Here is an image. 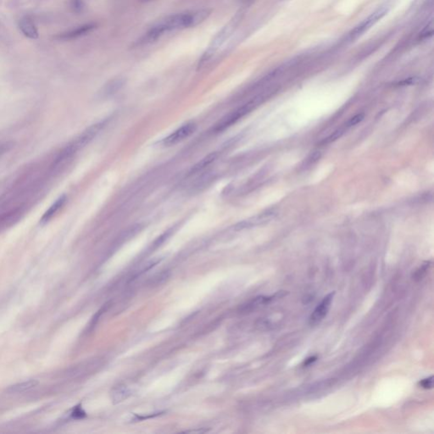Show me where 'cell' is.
Here are the masks:
<instances>
[{"mask_svg":"<svg viewBox=\"0 0 434 434\" xmlns=\"http://www.w3.org/2000/svg\"><path fill=\"white\" fill-rule=\"evenodd\" d=\"M124 84H125V80L123 78L118 77V78L113 79L104 85V87L101 91V95L103 97H109V96L114 95L119 90H121V88L123 87Z\"/></svg>","mask_w":434,"mask_h":434,"instance_id":"cell-12","label":"cell"},{"mask_svg":"<svg viewBox=\"0 0 434 434\" xmlns=\"http://www.w3.org/2000/svg\"><path fill=\"white\" fill-rule=\"evenodd\" d=\"M104 125H105V122H100L89 127L88 128L86 129L79 136L78 138H77L76 140L73 141L72 143H71L72 147L74 148L77 151L81 148L86 146L87 144H89L91 141L93 140L96 137V135L102 130Z\"/></svg>","mask_w":434,"mask_h":434,"instance_id":"cell-6","label":"cell"},{"mask_svg":"<svg viewBox=\"0 0 434 434\" xmlns=\"http://www.w3.org/2000/svg\"><path fill=\"white\" fill-rule=\"evenodd\" d=\"M86 416V412L82 409L81 406H76L72 412V417L74 419L83 418Z\"/></svg>","mask_w":434,"mask_h":434,"instance_id":"cell-18","label":"cell"},{"mask_svg":"<svg viewBox=\"0 0 434 434\" xmlns=\"http://www.w3.org/2000/svg\"><path fill=\"white\" fill-rule=\"evenodd\" d=\"M363 118H364V115L363 114H359V115H356V116H354L352 118L350 119V121L348 122L347 123V127L348 128H350V127H352V126L356 125V124H358L359 122H361L362 121Z\"/></svg>","mask_w":434,"mask_h":434,"instance_id":"cell-20","label":"cell"},{"mask_svg":"<svg viewBox=\"0 0 434 434\" xmlns=\"http://www.w3.org/2000/svg\"><path fill=\"white\" fill-rule=\"evenodd\" d=\"M387 11H388V7L382 6L376 10L375 12L372 13L371 16L364 20L360 24L356 26V27L350 31L347 37L348 42H353L354 40L359 38L365 31L371 28V26L374 25L376 22H378L379 20L382 19L387 14Z\"/></svg>","mask_w":434,"mask_h":434,"instance_id":"cell-4","label":"cell"},{"mask_svg":"<svg viewBox=\"0 0 434 434\" xmlns=\"http://www.w3.org/2000/svg\"><path fill=\"white\" fill-rule=\"evenodd\" d=\"M433 379H434L433 376L428 378H425L422 381L419 382V386L424 389H431L433 388V382H434Z\"/></svg>","mask_w":434,"mask_h":434,"instance_id":"cell-19","label":"cell"},{"mask_svg":"<svg viewBox=\"0 0 434 434\" xmlns=\"http://www.w3.org/2000/svg\"><path fill=\"white\" fill-rule=\"evenodd\" d=\"M39 384V382L38 380H28V381L22 382L16 384L11 385L10 387L6 388L7 394H20V393H24L26 391L31 390L32 388H35Z\"/></svg>","mask_w":434,"mask_h":434,"instance_id":"cell-11","label":"cell"},{"mask_svg":"<svg viewBox=\"0 0 434 434\" xmlns=\"http://www.w3.org/2000/svg\"><path fill=\"white\" fill-rule=\"evenodd\" d=\"M211 13L212 10L210 9H200L178 13L167 16L157 23L156 26L165 35L169 31L195 27L208 19Z\"/></svg>","mask_w":434,"mask_h":434,"instance_id":"cell-1","label":"cell"},{"mask_svg":"<svg viewBox=\"0 0 434 434\" xmlns=\"http://www.w3.org/2000/svg\"><path fill=\"white\" fill-rule=\"evenodd\" d=\"M159 261H160V259L154 258V259H150V260H148L146 262L141 264L140 266H138V268L135 270L133 274H132V278H131V279H134V278H137L139 276L143 275L144 273L148 272L149 270L155 266L157 263H159Z\"/></svg>","mask_w":434,"mask_h":434,"instance_id":"cell-16","label":"cell"},{"mask_svg":"<svg viewBox=\"0 0 434 434\" xmlns=\"http://www.w3.org/2000/svg\"><path fill=\"white\" fill-rule=\"evenodd\" d=\"M72 6L76 11H80L82 9V3L80 0H73Z\"/></svg>","mask_w":434,"mask_h":434,"instance_id":"cell-22","label":"cell"},{"mask_svg":"<svg viewBox=\"0 0 434 434\" xmlns=\"http://www.w3.org/2000/svg\"><path fill=\"white\" fill-rule=\"evenodd\" d=\"M335 293H330L322 300V302L316 306V309L313 311L311 316L309 317V324L311 326L317 325L322 322L325 316L328 315L329 309L331 308V305L333 300V296Z\"/></svg>","mask_w":434,"mask_h":434,"instance_id":"cell-7","label":"cell"},{"mask_svg":"<svg viewBox=\"0 0 434 434\" xmlns=\"http://www.w3.org/2000/svg\"><path fill=\"white\" fill-rule=\"evenodd\" d=\"M430 266V262H426L425 264H423L420 268L415 272V275H414V279L415 280H421L422 279V278L426 275V273L428 272V267Z\"/></svg>","mask_w":434,"mask_h":434,"instance_id":"cell-17","label":"cell"},{"mask_svg":"<svg viewBox=\"0 0 434 434\" xmlns=\"http://www.w3.org/2000/svg\"><path fill=\"white\" fill-rule=\"evenodd\" d=\"M275 216V214L272 212L265 213V214H260L259 216H255L252 219H250L249 221L240 223L241 228H248V227H253V226L259 225L262 224L265 222H269L271 219L273 218V216Z\"/></svg>","mask_w":434,"mask_h":434,"instance_id":"cell-15","label":"cell"},{"mask_svg":"<svg viewBox=\"0 0 434 434\" xmlns=\"http://www.w3.org/2000/svg\"><path fill=\"white\" fill-rule=\"evenodd\" d=\"M316 359H317V357L316 356H312V357H309L308 359H306V361L304 363V365H309L311 363L315 362L316 361Z\"/></svg>","mask_w":434,"mask_h":434,"instance_id":"cell-23","label":"cell"},{"mask_svg":"<svg viewBox=\"0 0 434 434\" xmlns=\"http://www.w3.org/2000/svg\"><path fill=\"white\" fill-rule=\"evenodd\" d=\"M131 394V390L126 385H119L117 387H114L111 391V400L113 403H121L122 401L127 400Z\"/></svg>","mask_w":434,"mask_h":434,"instance_id":"cell-13","label":"cell"},{"mask_svg":"<svg viewBox=\"0 0 434 434\" xmlns=\"http://www.w3.org/2000/svg\"><path fill=\"white\" fill-rule=\"evenodd\" d=\"M207 430H201V429H199V430H189V431H186L185 433H188V434H204V433H206Z\"/></svg>","mask_w":434,"mask_h":434,"instance_id":"cell-24","label":"cell"},{"mask_svg":"<svg viewBox=\"0 0 434 434\" xmlns=\"http://www.w3.org/2000/svg\"><path fill=\"white\" fill-rule=\"evenodd\" d=\"M259 100V99L258 98V99L254 100L253 101H250V103H246L240 108L235 109L234 111H232L230 114H228V116L223 117L214 128L215 132H221V131L228 128L229 127H231V125H233L239 119L245 116L247 113L250 112V110L255 106V104L258 103Z\"/></svg>","mask_w":434,"mask_h":434,"instance_id":"cell-3","label":"cell"},{"mask_svg":"<svg viewBox=\"0 0 434 434\" xmlns=\"http://www.w3.org/2000/svg\"><path fill=\"white\" fill-rule=\"evenodd\" d=\"M240 13H237L236 16H233L228 23H227L220 31L216 33V36L213 38L206 50L204 51L203 55L200 59L198 63V69H202L204 66H206L207 63L209 62L212 57L216 54L218 50L225 44L226 42L231 38V35L233 34L235 30L237 28L238 23L240 22Z\"/></svg>","mask_w":434,"mask_h":434,"instance_id":"cell-2","label":"cell"},{"mask_svg":"<svg viewBox=\"0 0 434 434\" xmlns=\"http://www.w3.org/2000/svg\"><path fill=\"white\" fill-rule=\"evenodd\" d=\"M96 28V25L94 23H88L84 25L80 26L76 28L72 29L70 31L64 32L59 35L58 38L62 40H73L77 38H81L82 36L90 33L91 31H94Z\"/></svg>","mask_w":434,"mask_h":434,"instance_id":"cell-8","label":"cell"},{"mask_svg":"<svg viewBox=\"0 0 434 434\" xmlns=\"http://www.w3.org/2000/svg\"><path fill=\"white\" fill-rule=\"evenodd\" d=\"M218 156L219 153L217 152H213V153H209V155H207L204 159H201L193 168L191 169L190 172H189L190 175H194V174L202 172L204 169H205L207 166L211 165L218 158Z\"/></svg>","mask_w":434,"mask_h":434,"instance_id":"cell-14","label":"cell"},{"mask_svg":"<svg viewBox=\"0 0 434 434\" xmlns=\"http://www.w3.org/2000/svg\"><path fill=\"white\" fill-rule=\"evenodd\" d=\"M66 196L65 194H63L62 196L58 199L50 207V209H48L46 212L44 213V216H42L40 220L41 224H45L48 222H50L51 219L53 218V216H55L59 209H61L64 204L66 203Z\"/></svg>","mask_w":434,"mask_h":434,"instance_id":"cell-9","label":"cell"},{"mask_svg":"<svg viewBox=\"0 0 434 434\" xmlns=\"http://www.w3.org/2000/svg\"><path fill=\"white\" fill-rule=\"evenodd\" d=\"M196 128L197 126L195 124V122H188L173 131L169 135L168 137H166L163 141V144L166 146H172L178 144V143L185 140L186 138H188L189 136L193 134L194 131H196Z\"/></svg>","mask_w":434,"mask_h":434,"instance_id":"cell-5","label":"cell"},{"mask_svg":"<svg viewBox=\"0 0 434 434\" xmlns=\"http://www.w3.org/2000/svg\"><path fill=\"white\" fill-rule=\"evenodd\" d=\"M144 1H150V0H144Z\"/></svg>","mask_w":434,"mask_h":434,"instance_id":"cell-25","label":"cell"},{"mask_svg":"<svg viewBox=\"0 0 434 434\" xmlns=\"http://www.w3.org/2000/svg\"><path fill=\"white\" fill-rule=\"evenodd\" d=\"M13 145H14L13 143H10V142L0 144V156L3 155V153H7L8 151H10L11 148L13 147Z\"/></svg>","mask_w":434,"mask_h":434,"instance_id":"cell-21","label":"cell"},{"mask_svg":"<svg viewBox=\"0 0 434 434\" xmlns=\"http://www.w3.org/2000/svg\"><path fill=\"white\" fill-rule=\"evenodd\" d=\"M19 27L26 37L31 39H37L38 38V29L36 28L34 23L28 17H23L20 20Z\"/></svg>","mask_w":434,"mask_h":434,"instance_id":"cell-10","label":"cell"}]
</instances>
